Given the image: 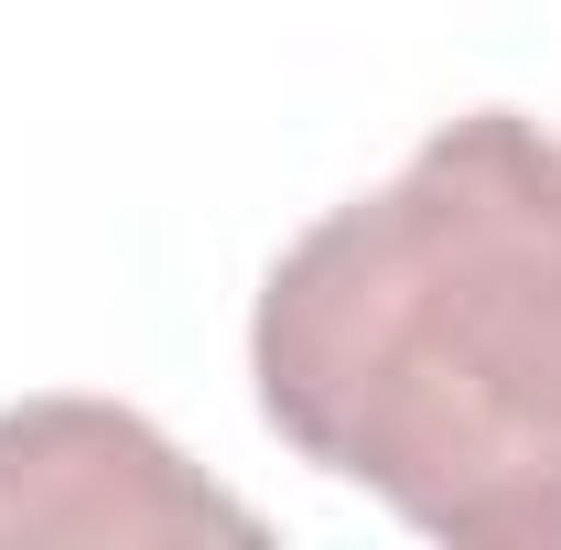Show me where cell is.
I'll list each match as a JSON object with an SVG mask.
<instances>
[{
    "label": "cell",
    "instance_id": "1",
    "mask_svg": "<svg viewBox=\"0 0 561 550\" xmlns=\"http://www.w3.org/2000/svg\"><path fill=\"white\" fill-rule=\"evenodd\" d=\"M260 421L443 550H561V140L465 108L249 313Z\"/></svg>",
    "mask_w": 561,
    "mask_h": 550
},
{
    "label": "cell",
    "instance_id": "2",
    "mask_svg": "<svg viewBox=\"0 0 561 550\" xmlns=\"http://www.w3.org/2000/svg\"><path fill=\"white\" fill-rule=\"evenodd\" d=\"M22 540H260V507L206 485L119 400H22L0 411V550Z\"/></svg>",
    "mask_w": 561,
    "mask_h": 550
}]
</instances>
